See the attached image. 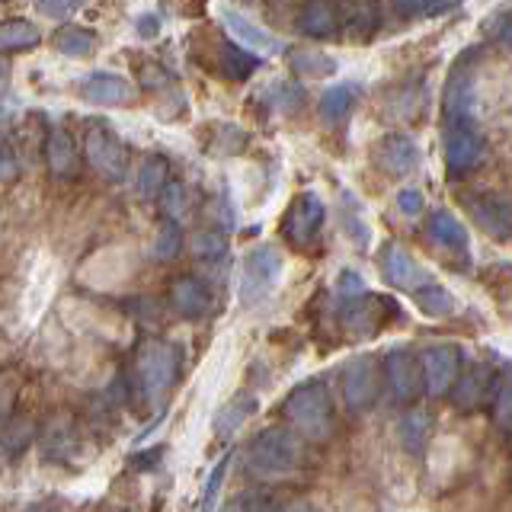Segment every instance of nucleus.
<instances>
[{"instance_id":"nucleus-12","label":"nucleus","mask_w":512,"mask_h":512,"mask_svg":"<svg viewBox=\"0 0 512 512\" xmlns=\"http://www.w3.org/2000/svg\"><path fill=\"white\" fill-rule=\"evenodd\" d=\"M77 93H80V100H87L93 106H122V103H132L135 87H132V80L116 71H90L87 77H80Z\"/></svg>"},{"instance_id":"nucleus-42","label":"nucleus","mask_w":512,"mask_h":512,"mask_svg":"<svg viewBox=\"0 0 512 512\" xmlns=\"http://www.w3.org/2000/svg\"><path fill=\"white\" fill-rule=\"evenodd\" d=\"M16 397H20V381L13 375H0V423L10 420V413L16 407Z\"/></svg>"},{"instance_id":"nucleus-13","label":"nucleus","mask_w":512,"mask_h":512,"mask_svg":"<svg viewBox=\"0 0 512 512\" xmlns=\"http://www.w3.org/2000/svg\"><path fill=\"white\" fill-rule=\"evenodd\" d=\"M493 384H496V375H493V368L484 365V362H477L471 368H464L461 365V372L452 384V400H455V407L458 410H477L480 404H487L490 400V391H493Z\"/></svg>"},{"instance_id":"nucleus-37","label":"nucleus","mask_w":512,"mask_h":512,"mask_svg":"<svg viewBox=\"0 0 512 512\" xmlns=\"http://www.w3.org/2000/svg\"><path fill=\"white\" fill-rule=\"evenodd\" d=\"M346 212H343V228H346V234H349V240L356 244L359 250H365L368 244H372V231H368V224L362 221V212H359V205H356V199L349 196L346 192Z\"/></svg>"},{"instance_id":"nucleus-46","label":"nucleus","mask_w":512,"mask_h":512,"mask_svg":"<svg viewBox=\"0 0 512 512\" xmlns=\"http://www.w3.org/2000/svg\"><path fill=\"white\" fill-rule=\"evenodd\" d=\"M141 84L148 90H170L173 87V77L160 68V64H144L141 68Z\"/></svg>"},{"instance_id":"nucleus-14","label":"nucleus","mask_w":512,"mask_h":512,"mask_svg":"<svg viewBox=\"0 0 512 512\" xmlns=\"http://www.w3.org/2000/svg\"><path fill=\"white\" fill-rule=\"evenodd\" d=\"M375 164L388 173V176H410L416 167H420V148H416V141L400 135V132H391L378 138L375 144Z\"/></svg>"},{"instance_id":"nucleus-45","label":"nucleus","mask_w":512,"mask_h":512,"mask_svg":"<svg viewBox=\"0 0 512 512\" xmlns=\"http://www.w3.org/2000/svg\"><path fill=\"white\" fill-rule=\"evenodd\" d=\"M484 29H487V36H490L493 42L509 45V10H506V7L496 10V13L490 16V20L484 23Z\"/></svg>"},{"instance_id":"nucleus-32","label":"nucleus","mask_w":512,"mask_h":512,"mask_svg":"<svg viewBox=\"0 0 512 512\" xmlns=\"http://www.w3.org/2000/svg\"><path fill=\"white\" fill-rule=\"evenodd\" d=\"M487 404H490V413H493L496 426L503 429V436H509V429H512V384H509V368H503V372L496 375V384H493Z\"/></svg>"},{"instance_id":"nucleus-25","label":"nucleus","mask_w":512,"mask_h":512,"mask_svg":"<svg viewBox=\"0 0 512 512\" xmlns=\"http://www.w3.org/2000/svg\"><path fill=\"white\" fill-rule=\"evenodd\" d=\"M429 436H432V413L429 410L413 407V410H407L404 416H400L397 439L410 455H420L426 448V442H429Z\"/></svg>"},{"instance_id":"nucleus-49","label":"nucleus","mask_w":512,"mask_h":512,"mask_svg":"<svg viewBox=\"0 0 512 512\" xmlns=\"http://www.w3.org/2000/svg\"><path fill=\"white\" fill-rule=\"evenodd\" d=\"M164 4H167L176 16H186V20H192V16H202V13H205V4H208V0H164Z\"/></svg>"},{"instance_id":"nucleus-41","label":"nucleus","mask_w":512,"mask_h":512,"mask_svg":"<svg viewBox=\"0 0 512 512\" xmlns=\"http://www.w3.org/2000/svg\"><path fill=\"white\" fill-rule=\"evenodd\" d=\"M397 7L407 16H436L452 7V0H397Z\"/></svg>"},{"instance_id":"nucleus-22","label":"nucleus","mask_w":512,"mask_h":512,"mask_svg":"<svg viewBox=\"0 0 512 512\" xmlns=\"http://www.w3.org/2000/svg\"><path fill=\"white\" fill-rule=\"evenodd\" d=\"M260 410V397L253 394H237L215 413V436L218 439H234L247 420H253V413Z\"/></svg>"},{"instance_id":"nucleus-10","label":"nucleus","mask_w":512,"mask_h":512,"mask_svg":"<svg viewBox=\"0 0 512 512\" xmlns=\"http://www.w3.org/2000/svg\"><path fill=\"white\" fill-rule=\"evenodd\" d=\"M391 301H384L378 295H352L343 301L340 308V327L349 340H372V336L384 327L388 320Z\"/></svg>"},{"instance_id":"nucleus-39","label":"nucleus","mask_w":512,"mask_h":512,"mask_svg":"<svg viewBox=\"0 0 512 512\" xmlns=\"http://www.w3.org/2000/svg\"><path fill=\"white\" fill-rule=\"evenodd\" d=\"M157 199H160V208H164L167 218H183V212H186V186L180 180H167L164 186H160Z\"/></svg>"},{"instance_id":"nucleus-38","label":"nucleus","mask_w":512,"mask_h":512,"mask_svg":"<svg viewBox=\"0 0 512 512\" xmlns=\"http://www.w3.org/2000/svg\"><path fill=\"white\" fill-rule=\"evenodd\" d=\"M218 128L221 132H215L218 138L212 141V151L218 157H234L247 148V132L240 125H218Z\"/></svg>"},{"instance_id":"nucleus-50","label":"nucleus","mask_w":512,"mask_h":512,"mask_svg":"<svg viewBox=\"0 0 512 512\" xmlns=\"http://www.w3.org/2000/svg\"><path fill=\"white\" fill-rule=\"evenodd\" d=\"M135 29L141 39H157L160 36V16L157 13H141L135 20Z\"/></svg>"},{"instance_id":"nucleus-51","label":"nucleus","mask_w":512,"mask_h":512,"mask_svg":"<svg viewBox=\"0 0 512 512\" xmlns=\"http://www.w3.org/2000/svg\"><path fill=\"white\" fill-rule=\"evenodd\" d=\"M7 80H10V64H7L4 58H0V93L7 90Z\"/></svg>"},{"instance_id":"nucleus-20","label":"nucleus","mask_w":512,"mask_h":512,"mask_svg":"<svg viewBox=\"0 0 512 512\" xmlns=\"http://www.w3.org/2000/svg\"><path fill=\"white\" fill-rule=\"evenodd\" d=\"M359 96H362V84H356V80H343V84L327 87V93L320 96V103H317L320 119L333 128L346 125V119L352 116V109L359 103Z\"/></svg>"},{"instance_id":"nucleus-23","label":"nucleus","mask_w":512,"mask_h":512,"mask_svg":"<svg viewBox=\"0 0 512 512\" xmlns=\"http://www.w3.org/2000/svg\"><path fill=\"white\" fill-rule=\"evenodd\" d=\"M45 160H48V170L52 176H74L77 170V144L74 138L64 132V128H52L45 138Z\"/></svg>"},{"instance_id":"nucleus-34","label":"nucleus","mask_w":512,"mask_h":512,"mask_svg":"<svg viewBox=\"0 0 512 512\" xmlns=\"http://www.w3.org/2000/svg\"><path fill=\"white\" fill-rule=\"evenodd\" d=\"M170 180V164H167V157H160V154H151V157H144L141 160V170H138V192L144 199H154L160 186H164Z\"/></svg>"},{"instance_id":"nucleus-1","label":"nucleus","mask_w":512,"mask_h":512,"mask_svg":"<svg viewBox=\"0 0 512 512\" xmlns=\"http://www.w3.org/2000/svg\"><path fill=\"white\" fill-rule=\"evenodd\" d=\"M285 420L292 423L304 439L311 442H327L333 436V407L324 381H301L282 404Z\"/></svg>"},{"instance_id":"nucleus-29","label":"nucleus","mask_w":512,"mask_h":512,"mask_svg":"<svg viewBox=\"0 0 512 512\" xmlns=\"http://www.w3.org/2000/svg\"><path fill=\"white\" fill-rule=\"evenodd\" d=\"M413 301H416V308H420L423 314H429V317H445V314H452V311H455V298H452V292H448L445 285L432 282V279L413 288Z\"/></svg>"},{"instance_id":"nucleus-3","label":"nucleus","mask_w":512,"mask_h":512,"mask_svg":"<svg viewBox=\"0 0 512 512\" xmlns=\"http://www.w3.org/2000/svg\"><path fill=\"white\" fill-rule=\"evenodd\" d=\"M247 464L256 477H285L301 468V442L292 429L269 426L256 432L247 448Z\"/></svg>"},{"instance_id":"nucleus-5","label":"nucleus","mask_w":512,"mask_h":512,"mask_svg":"<svg viewBox=\"0 0 512 512\" xmlns=\"http://www.w3.org/2000/svg\"><path fill=\"white\" fill-rule=\"evenodd\" d=\"M327 221V208H324V199L317 196V192L304 189L298 196L288 202L285 208V218H282V234L292 247L298 250H308L317 244L320 237V228H324Z\"/></svg>"},{"instance_id":"nucleus-28","label":"nucleus","mask_w":512,"mask_h":512,"mask_svg":"<svg viewBox=\"0 0 512 512\" xmlns=\"http://www.w3.org/2000/svg\"><path fill=\"white\" fill-rule=\"evenodd\" d=\"M32 439H36V426L29 420H10L0 429V464H10L20 458Z\"/></svg>"},{"instance_id":"nucleus-35","label":"nucleus","mask_w":512,"mask_h":512,"mask_svg":"<svg viewBox=\"0 0 512 512\" xmlns=\"http://www.w3.org/2000/svg\"><path fill=\"white\" fill-rule=\"evenodd\" d=\"M228 237H224L221 231H199L196 237H192V256L202 263H218L228 256Z\"/></svg>"},{"instance_id":"nucleus-19","label":"nucleus","mask_w":512,"mask_h":512,"mask_svg":"<svg viewBox=\"0 0 512 512\" xmlns=\"http://www.w3.org/2000/svg\"><path fill=\"white\" fill-rule=\"evenodd\" d=\"M471 215L480 224V231H487L496 240H509L512 234V218H509V202L503 196H471Z\"/></svg>"},{"instance_id":"nucleus-16","label":"nucleus","mask_w":512,"mask_h":512,"mask_svg":"<svg viewBox=\"0 0 512 512\" xmlns=\"http://www.w3.org/2000/svg\"><path fill=\"white\" fill-rule=\"evenodd\" d=\"M221 23H224V29L231 32V39H237L244 48H250L253 55H279L285 48L282 39H276L272 32L250 23L247 16L237 13V10H221Z\"/></svg>"},{"instance_id":"nucleus-8","label":"nucleus","mask_w":512,"mask_h":512,"mask_svg":"<svg viewBox=\"0 0 512 512\" xmlns=\"http://www.w3.org/2000/svg\"><path fill=\"white\" fill-rule=\"evenodd\" d=\"M487 157V135L477 122L445 125V164L452 176H464L477 170Z\"/></svg>"},{"instance_id":"nucleus-44","label":"nucleus","mask_w":512,"mask_h":512,"mask_svg":"<svg viewBox=\"0 0 512 512\" xmlns=\"http://www.w3.org/2000/svg\"><path fill=\"white\" fill-rule=\"evenodd\" d=\"M20 176V160H16L13 144L0 135V183H13Z\"/></svg>"},{"instance_id":"nucleus-9","label":"nucleus","mask_w":512,"mask_h":512,"mask_svg":"<svg viewBox=\"0 0 512 512\" xmlns=\"http://www.w3.org/2000/svg\"><path fill=\"white\" fill-rule=\"evenodd\" d=\"M381 394V368L375 356H356L343 365V400L349 413H365Z\"/></svg>"},{"instance_id":"nucleus-18","label":"nucleus","mask_w":512,"mask_h":512,"mask_svg":"<svg viewBox=\"0 0 512 512\" xmlns=\"http://www.w3.org/2000/svg\"><path fill=\"white\" fill-rule=\"evenodd\" d=\"M381 260H384V279H388L394 288H404V292H413L416 285H423L429 282L426 276V269L413 260V256L400 247V244H388L381 253Z\"/></svg>"},{"instance_id":"nucleus-43","label":"nucleus","mask_w":512,"mask_h":512,"mask_svg":"<svg viewBox=\"0 0 512 512\" xmlns=\"http://www.w3.org/2000/svg\"><path fill=\"white\" fill-rule=\"evenodd\" d=\"M84 0H36V10L48 20H68L74 10H80Z\"/></svg>"},{"instance_id":"nucleus-36","label":"nucleus","mask_w":512,"mask_h":512,"mask_svg":"<svg viewBox=\"0 0 512 512\" xmlns=\"http://www.w3.org/2000/svg\"><path fill=\"white\" fill-rule=\"evenodd\" d=\"M71 448H74L71 420H61L58 426L52 423V429H48V436L42 439V455H45V458H68Z\"/></svg>"},{"instance_id":"nucleus-17","label":"nucleus","mask_w":512,"mask_h":512,"mask_svg":"<svg viewBox=\"0 0 512 512\" xmlns=\"http://www.w3.org/2000/svg\"><path fill=\"white\" fill-rule=\"evenodd\" d=\"M170 308L180 314V317H205L208 311L215 308V298H212V288H208L202 279L196 276H180L173 279L170 285Z\"/></svg>"},{"instance_id":"nucleus-11","label":"nucleus","mask_w":512,"mask_h":512,"mask_svg":"<svg viewBox=\"0 0 512 512\" xmlns=\"http://www.w3.org/2000/svg\"><path fill=\"white\" fill-rule=\"evenodd\" d=\"M384 381H388L391 397L397 404H410V400L423 391L420 381V362L410 349L394 346L388 356H384Z\"/></svg>"},{"instance_id":"nucleus-31","label":"nucleus","mask_w":512,"mask_h":512,"mask_svg":"<svg viewBox=\"0 0 512 512\" xmlns=\"http://www.w3.org/2000/svg\"><path fill=\"white\" fill-rule=\"evenodd\" d=\"M340 23L356 32V36H368L378 26L375 0H346V4H340Z\"/></svg>"},{"instance_id":"nucleus-30","label":"nucleus","mask_w":512,"mask_h":512,"mask_svg":"<svg viewBox=\"0 0 512 512\" xmlns=\"http://www.w3.org/2000/svg\"><path fill=\"white\" fill-rule=\"evenodd\" d=\"M96 48V36L84 26H61L55 32V52L64 58H87Z\"/></svg>"},{"instance_id":"nucleus-24","label":"nucleus","mask_w":512,"mask_h":512,"mask_svg":"<svg viewBox=\"0 0 512 512\" xmlns=\"http://www.w3.org/2000/svg\"><path fill=\"white\" fill-rule=\"evenodd\" d=\"M256 68H260V55H253L250 48L234 45L228 39L218 45V71H221V77H228V80H234V84H240V80H247Z\"/></svg>"},{"instance_id":"nucleus-40","label":"nucleus","mask_w":512,"mask_h":512,"mask_svg":"<svg viewBox=\"0 0 512 512\" xmlns=\"http://www.w3.org/2000/svg\"><path fill=\"white\" fill-rule=\"evenodd\" d=\"M234 461V455L228 452L224 455L215 468H212V474H208V480H205V490H202V509H212L215 506V500H218V493H221V484H224V474H228V464Z\"/></svg>"},{"instance_id":"nucleus-27","label":"nucleus","mask_w":512,"mask_h":512,"mask_svg":"<svg viewBox=\"0 0 512 512\" xmlns=\"http://www.w3.org/2000/svg\"><path fill=\"white\" fill-rule=\"evenodd\" d=\"M288 64L301 80H324L336 74V61L324 52H311V48H295L288 55Z\"/></svg>"},{"instance_id":"nucleus-7","label":"nucleus","mask_w":512,"mask_h":512,"mask_svg":"<svg viewBox=\"0 0 512 512\" xmlns=\"http://www.w3.org/2000/svg\"><path fill=\"white\" fill-rule=\"evenodd\" d=\"M420 381L429 397H445L464 365V352L455 343H432L420 352Z\"/></svg>"},{"instance_id":"nucleus-47","label":"nucleus","mask_w":512,"mask_h":512,"mask_svg":"<svg viewBox=\"0 0 512 512\" xmlns=\"http://www.w3.org/2000/svg\"><path fill=\"white\" fill-rule=\"evenodd\" d=\"M397 208H400V212H404V215H420L423 212V208H426V199H423V192L420 189H400L397 192Z\"/></svg>"},{"instance_id":"nucleus-4","label":"nucleus","mask_w":512,"mask_h":512,"mask_svg":"<svg viewBox=\"0 0 512 512\" xmlns=\"http://www.w3.org/2000/svg\"><path fill=\"white\" fill-rule=\"evenodd\" d=\"M285 256L276 244H256L244 253L240 260V276H237V295L244 304H260L266 301L282 279Z\"/></svg>"},{"instance_id":"nucleus-21","label":"nucleus","mask_w":512,"mask_h":512,"mask_svg":"<svg viewBox=\"0 0 512 512\" xmlns=\"http://www.w3.org/2000/svg\"><path fill=\"white\" fill-rule=\"evenodd\" d=\"M426 234L436 240L439 247L452 250V253H458V256H464V260H468V250H471L468 231H464V224L452 212H448V208H436V212L429 215Z\"/></svg>"},{"instance_id":"nucleus-6","label":"nucleus","mask_w":512,"mask_h":512,"mask_svg":"<svg viewBox=\"0 0 512 512\" xmlns=\"http://www.w3.org/2000/svg\"><path fill=\"white\" fill-rule=\"evenodd\" d=\"M84 157L90 160V167L96 173H103L106 180H125V170H128V154H125V144L116 138V132L100 122V119H90L87 122V135H84Z\"/></svg>"},{"instance_id":"nucleus-2","label":"nucleus","mask_w":512,"mask_h":512,"mask_svg":"<svg viewBox=\"0 0 512 512\" xmlns=\"http://www.w3.org/2000/svg\"><path fill=\"white\" fill-rule=\"evenodd\" d=\"M180 368H183V346L167 343V340H151L135 359V378H138L141 397L154 407L164 404L176 378H180Z\"/></svg>"},{"instance_id":"nucleus-48","label":"nucleus","mask_w":512,"mask_h":512,"mask_svg":"<svg viewBox=\"0 0 512 512\" xmlns=\"http://www.w3.org/2000/svg\"><path fill=\"white\" fill-rule=\"evenodd\" d=\"M336 292H340L343 298L362 295V292H365V279L359 276V272L343 269V272H340V279H336Z\"/></svg>"},{"instance_id":"nucleus-15","label":"nucleus","mask_w":512,"mask_h":512,"mask_svg":"<svg viewBox=\"0 0 512 512\" xmlns=\"http://www.w3.org/2000/svg\"><path fill=\"white\" fill-rule=\"evenodd\" d=\"M301 36L311 39H333L340 32V0H304L295 20Z\"/></svg>"},{"instance_id":"nucleus-33","label":"nucleus","mask_w":512,"mask_h":512,"mask_svg":"<svg viewBox=\"0 0 512 512\" xmlns=\"http://www.w3.org/2000/svg\"><path fill=\"white\" fill-rule=\"evenodd\" d=\"M183 250V228H180V221L176 218H167L160 221V228H157V237H154V247H151V256L160 263H170L176 260Z\"/></svg>"},{"instance_id":"nucleus-26","label":"nucleus","mask_w":512,"mask_h":512,"mask_svg":"<svg viewBox=\"0 0 512 512\" xmlns=\"http://www.w3.org/2000/svg\"><path fill=\"white\" fill-rule=\"evenodd\" d=\"M39 42H42V32L36 23H29V20H4L0 23V55L26 52V48H36Z\"/></svg>"}]
</instances>
